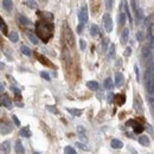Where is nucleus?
Listing matches in <instances>:
<instances>
[{
  "instance_id": "nucleus-2",
  "label": "nucleus",
  "mask_w": 154,
  "mask_h": 154,
  "mask_svg": "<svg viewBox=\"0 0 154 154\" xmlns=\"http://www.w3.org/2000/svg\"><path fill=\"white\" fill-rule=\"evenodd\" d=\"M62 34H63V37H62V38H63L64 45H68L69 47H73V44H75V39H73L72 32H71L70 27L68 26V24H64V25H63Z\"/></svg>"
},
{
  "instance_id": "nucleus-16",
  "label": "nucleus",
  "mask_w": 154,
  "mask_h": 154,
  "mask_svg": "<svg viewBox=\"0 0 154 154\" xmlns=\"http://www.w3.org/2000/svg\"><path fill=\"white\" fill-rule=\"evenodd\" d=\"M18 20H19V23H20L21 25H25V26H30V25L32 24L31 20L27 19L25 15H19V17H18Z\"/></svg>"
},
{
  "instance_id": "nucleus-9",
  "label": "nucleus",
  "mask_w": 154,
  "mask_h": 154,
  "mask_svg": "<svg viewBox=\"0 0 154 154\" xmlns=\"http://www.w3.org/2000/svg\"><path fill=\"white\" fill-rule=\"evenodd\" d=\"M123 83H124V76H123V73L122 72H116L115 73V85L117 88H120V86L123 85Z\"/></svg>"
},
{
  "instance_id": "nucleus-31",
  "label": "nucleus",
  "mask_w": 154,
  "mask_h": 154,
  "mask_svg": "<svg viewBox=\"0 0 154 154\" xmlns=\"http://www.w3.org/2000/svg\"><path fill=\"white\" fill-rule=\"evenodd\" d=\"M20 50H21V52H23L25 56H31V53H32V52H31V50H30L27 46H25V45H23Z\"/></svg>"
},
{
  "instance_id": "nucleus-43",
  "label": "nucleus",
  "mask_w": 154,
  "mask_h": 154,
  "mask_svg": "<svg viewBox=\"0 0 154 154\" xmlns=\"http://www.w3.org/2000/svg\"><path fill=\"white\" fill-rule=\"evenodd\" d=\"M107 98H108V103H111L113 100H114V95L110 92V94H108V97H107Z\"/></svg>"
},
{
  "instance_id": "nucleus-37",
  "label": "nucleus",
  "mask_w": 154,
  "mask_h": 154,
  "mask_svg": "<svg viewBox=\"0 0 154 154\" xmlns=\"http://www.w3.org/2000/svg\"><path fill=\"white\" fill-rule=\"evenodd\" d=\"M77 133H78L81 136H82V135H83V136H85V129H84V127L78 126V127H77Z\"/></svg>"
},
{
  "instance_id": "nucleus-11",
  "label": "nucleus",
  "mask_w": 154,
  "mask_h": 154,
  "mask_svg": "<svg viewBox=\"0 0 154 154\" xmlns=\"http://www.w3.org/2000/svg\"><path fill=\"white\" fill-rule=\"evenodd\" d=\"M36 56H37V59H38V60H39L41 64H44V65H46V66H50V68H51V66H53V65H52V63H51V62H50V60H49V59H47L45 56H43V54H39V53H37Z\"/></svg>"
},
{
  "instance_id": "nucleus-32",
  "label": "nucleus",
  "mask_w": 154,
  "mask_h": 154,
  "mask_svg": "<svg viewBox=\"0 0 154 154\" xmlns=\"http://www.w3.org/2000/svg\"><path fill=\"white\" fill-rule=\"evenodd\" d=\"M64 153H66V154H75V153H76V149L72 148L71 146H66V147L64 148Z\"/></svg>"
},
{
  "instance_id": "nucleus-40",
  "label": "nucleus",
  "mask_w": 154,
  "mask_h": 154,
  "mask_svg": "<svg viewBox=\"0 0 154 154\" xmlns=\"http://www.w3.org/2000/svg\"><path fill=\"white\" fill-rule=\"evenodd\" d=\"M79 47H81V50H85V40H83V39L79 40Z\"/></svg>"
},
{
  "instance_id": "nucleus-45",
  "label": "nucleus",
  "mask_w": 154,
  "mask_h": 154,
  "mask_svg": "<svg viewBox=\"0 0 154 154\" xmlns=\"http://www.w3.org/2000/svg\"><path fill=\"white\" fill-rule=\"evenodd\" d=\"M76 146H77V147H79V148H82V149H84V150H88L86 146H84V145H82V143H79V142H77V143H76Z\"/></svg>"
},
{
  "instance_id": "nucleus-19",
  "label": "nucleus",
  "mask_w": 154,
  "mask_h": 154,
  "mask_svg": "<svg viewBox=\"0 0 154 154\" xmlns=\"http://www.w3.org/2000/svg\"><path fill=\"white\" fill-rule=\"evenodd\" d=\"M103 85H104V88H105V89H108V90H111V89L114 88V83H113V79H111L110 77L105 78V79H104V83H103Z\"/></svg>"
},
{
  "instance_id": "nucleus-25",
  "label": "nucleus",
  "mask_w": 154,
  "mask_h": 154,
  "mask_svg": "<svg viewBox=\"0 0 154 154\" xmlns=\"http://www.w3.org/2000/svg\"><path fill=\"white\" fill-rule=\"evenodd\" d=\"M0 30L2 31V33L4 34H7L8 33V30H7V25H6V23L4 21V19L0 17Z\"/></svg>"
},
{
  "instance_id": "nucleus-36",
  "label": "nucleus",
  "mask_w": 154,
  "mask_h": 154,
  "mask_svg": "<svg viewBox=\"0 0 154 154\" xmlns=\"http://www.w3.org/2000/svg\"><path fill=\"white\" fill-rule=\"evenodd\" d=\"M134 71H135V76H136V81L140 82V72H139V66L135 64L134 65Z\"/></svg>"
},
{
  "instance_id": "nucleus-14",
  "label": "nucleus",
  "mask_w": 154,
  "mask_h": 154,
  "mask_svg": "<svg viewBox=\"0 0 154 154\" xmlns=\"http://www.w3.org/2000/svg\"><path fill=\"white\" fill-rule=\"evenodd\" d=\"M15 152L18 153V154H23V153H25V148H24V146H23V143H21V141L20 140H17L15 141Z\"/></svg>"
},
{
  "instance_id": "nucleus-26",
  "label": "nucleus",
  "mask_w": 154,
  "mask_h": 154,
  "mask_svg": "<svg viewBox=\"0 0 154 154\" xmlns=\"http://www.w3.org/2000/svg\"><path fill=\"white\" fill-rule=\"evenodd\" d=\"M108 58H115V44H110L109 51H108Z\"/></svg>"
},
{
  "instance_id": "nucleus-4",
  "label": "nucleus",
  "mask_w": 154,
  "mask_h": 154,
  "mask_svg": "<svg viewBox=\"0 0 154 154\" xmlns=\"http://www.w3.org/2000/svg\"><path fill=\"white\" fill-rule=\"evenodd\" d=\"M126 124L129 126V127H133V130H134L135 134H140V133L143 131V126L141 123H139L137 120H129V121H127Z\"/></svg>"
},
{
  "instance_id": "nucleus-47",
  "label": "nucleus",
  "mask_w": 154,
  "mask_h": 154,
  "mask_svg": "<svg viewBox=\"0 0 154 154\" xmlns=\"http://www.w3.org/2000/svg\"><path fill=\"white\" fill-rule=\"evenodd\" d=\"M4 68H5V64L0 62V70H1V69H4Z\"/></svg>"
},
{
  "instance_id": "nucleus-21",
  "label": "nucleus",
  "mask_w": 154,
  "mask_h": 154,
  "mask_svg": "<svg viewBox=\"0 0 154 154\" xmlns=\"http://www.w3.org/2000/svg\"><path fill=\"white\" fill-rule=\"evenodd\" d=\"M126 18H127V14L123 13V12H120V13H118V18H117V20H118V25L123 26V25L126 24Z\"/></svg>"
},
{
  "instance_id": "nucleus-42",
  "label": "nucleus",
  "mask_w": 154,
  "mask_h": 154,
  "mask_svg": "<svg viewBox=\"0 0 154 154\" xmlns=\"http://www.w3.org/2000/svg\"><path fill=\"white\" fill-rule=\"evenodd\" d=\"M130 53H131V49H130V47H127L126 51H124V57H129Z\"/></svg>"
},
{
  "instance_id": "nucleus-24",
  "label": "nucleus",
  "mask_w": 154,
  "mask_h": 154,
  "mask_svg": "<svg viewBox=\"0 0 154 154\" xmlns=\"http://www.w3.org/2000/svg\"><path fill=\"white\" fill-rule=\"evenodd\" d=\"M66 110H68L71 115H73V116H81V115H82V110L76 109V108H68Z\"/></svg>"
},
{
  "instance_id": "nucleus-27",
  "label": "nucleus",
  "mask_w": 154,
  "mask_h": 154,
  "mask_svg": "<svg viewBox=\"0 0 154 154\" xmlns=\"http://www.w3.org/2000/svg\"><path fill=\"white\" fill-rule=\"evenodd\" d=\"M90 34H91L92 37H96V36L98 34V27H97L95 24H92V25L90 26Z\"/></svg>"
},
{
  "instance_id": "nucleus-28",
  "label": "nucleus",
  "mask_w": 154,
  "mask_h": 154,
  "mask_svg": "<svg viewBox=\"0 0 154 154\" xmlns=\"http://www.w3.org/2000/svg\"><path fill=\"white\" fill-rule=\"evenodd\" d=\"M8 37H9V39H11V41H13V43H17V41L19 40V36H18L17 32H11V33L8 34Z\"/></svg>"
},
{
  "instance_id": "nucleus-30",
  "label": "nucleus",
  "mask_w": 154,
  "mask_h": 154,
  "mask_svg": "<svg viewBox=\"0 0 154 154\" xmlns=\"http://www.w3.org/2000/svg\"><path fill=\"white\" fill-rule=\"evenodd\" d=\"M123 5H124V9H126V14H127V17L129 18V21L131 23V15H130V11H129V7H128V4H127V1H124V0H123Z\"/></svg>"
},
{
  "instance_id": "nucleus-48",
  "label": "nucleus",
  "mask_w": 154,
  "mask_h": 154,
  "mask_svg": "<svg viewBox=\"0 0 154 154\" xmlns=\"http://www.w3.org/2000/svg\"><path fill=\"white\" fill-rule=\"evenodd\" d=\"M2 91H4V85L0 83V92H2Z\"/></svg>"
},
{
  "instance_id": "nucleus-15",
  "label": "nucleus",
  "mask_w": 154,
  "mask_h": 154,
  "mask_svg": "<svg viewBox=\"0 0 154 154\" xmlns=\"http://www.w3.org/2000/svg\"><path fill=\"white\" fill-rule=\"evenodd\" d=\"M0 104H1V105H4V107H7V108H9L12 103H11L9 98H8L6 95H4L2 97H0Z\"/></svg>"
},
{
  "instance_id": "nucleus-12",
  "label": "nucleus",
  "mask_w": 154,
  "mask_h": 154,
  "mask_svg": "<svg viewBox=\"0 0 154 154\" xmlns=\"http://www.w3.org/2000/svg\"><path fill=\"white\" fill-rule=\"evenodd\" d=\"M110 145H111V148H114V149H121L123 147V142L118 139H113Z\"/></svg>"
},
{
  "instance_id": "nucleus-49",
  "label": "nucleus",
  "mask_w": 154,
  "mask_h": 154,
  "mask_svg": "<svg viewBox=\"0 0 154 154\" xmlns=\"http://www.w3.org/2000/svg\"><path fill=\"white\" fill-rule=\"evenodd\" d=\"M1 149H2V147H1V145H0V150H1Z\"/></svg>"
},
{
  "instance_id": "nucleus-34",
  "label": "nucleus",
  "mask_w": 154,
  "mask_h": 154,
  "mask_svg": "<svg viewBox=\"0 0 154 154\" xmlns=\"http://www.w3.org/2000/svg\"><path fill=\"white\" fill-rule=\"evenodd\" d=\"M108 43H109V39H108V38H103V40H102V50H103V51L107 50Z\"/></svg>"
},
{
  "instance_id": "nucleus-5",
  "label": "nucleus",
  "mask_w": 154,
  "mask_h": 154,
  "mask_svg": "<svg viewBox=\"0 0 154 154\" xmlns=\"http://www.w3.org/2000/svg\"><path fill=\"white\" fill-rule=\"evenodd\" d=\"M103 25H104V28L108 33H110L113 31V19H111L109 13H105L103 15Z\"/></svg>"
},
{
  "instance_id": "nucleus-7",
  "label": "nucleus",
  "mask_w": 154,
  "mask_h": 154,
  "mask_svg": "<svg viewBox=\"0 0 154 154\" xmlns=\"http://www.w3.org/2000/svg\"><path fill=\"white\" fill-rule=\"evenodd\" d=\"M131 6H133L134 14H135L136 19H137L139 21H142V19H143V14H142V11L137 7V5H136V0H131Z\"/></svg>"
},
{
  "instance_id": "nucleus-17",
  "label": "nucleus",
  "mask_w": 154,
  "mask_h": 154,
  "mask_svg": "<svg viewBox=\"0 0 154 154\" xmlns=\"http://www.w3.org/2000/svg\"><path fill=\"white\" fill-rule=\"evenodd\" d=\"M137 141H139V143L142 145V146H148V145H149V139H148L147 135H141V136H139Z\"/></svg>"
},
{
  "instance_id": "nucleus-39",
  "label": "nucleus",
  "mask_w": 154,
  "mask_h": 154,
  "mask_svg": "<svg viewBox=\"0 0 154 154\" xmlns=\"http://www.w3.org/2000/svg\"><path fill=\"white\" fill-rule=\"evenodd\" d=\"M136 39H137L139 41H142L143 37H142V32H141V31H139V32L136 33Z\"/></svg>"
},
{
  "instance_id": "nucleus-10",
  "label": "nucleus",
  "mask_w": 154,
  "mask_h": 154,
  "mask_svg": "<svg viewBox=\"0 0 154 154\" xmlns=\"http://www.w3.org/2000/svg\"><path fill=\"white\" fill-rule=\"evenodd\" d=\"M128 39H129V30L128 28H123L122 33H121V44L122 45H126L128 43Z\"/></svg>"
},
{
  "instance_id": "nucleus-33",
  "label": "nucleus",
  "mask_w": 154,
  "mask_h": 154,
  "mask_svg": "<svg viewBox=\"0 0 154 154\" xmlns=\"http://www.w3.org/2000/svg\"><path fill=\"white\" fill-rule=\"evenodd\" d=\"M114 6V0H105V8L108 11H111Z\"/></svg>"
},
{
  "instance_id": "nucleus-46",
  "label": "nucleus",
  "mask_w": 154,
  "mask_h": 154,
  "mask_svg": "<svg viewBox=\"0 0 154 154\" xmlns=\"http://www.w3.org/2000/svg\"><path fill=\"white\" fill-rule=\"evenodd\" d=\"M83 27H84V24H83V23H81V24L78 25V27H77V32H78V33H79V32H82Z\"/></svg>"
},
{
  "instance_id": "nucleus-20",
  "label": "nucleus",
  "mask_w": 154,
  "mask_h": 154,
  "mask_svg": "<svg viewBox=\"0 0 154 154\" xmlns=\"http://www.w3.org/2000/svg\"><path fill=\"white\" fill-rule=\"evenodd\" d=\"M115 101L117 105H123L126 102V96L124 95H116L115 96Z\"/></svg>"
},
{
  "instance_id": "nucleus-3",
  "label": "nucleus",
  "mask_w": 154,
  "mask_h": 154,
  "mask_svg": "<svg viewBox=\"0 0 154 154\" xmlns=\"http://www.w3.org/2000/svg\"><path fill=\"white\" fill-rule=\"evenodd\" d=\"M142 59H143V62L147 64H149V63H152V46L148 44V45H146V46H143V49H142Z\"/></svg>"
},
{
  "instance_id": "nucleus-8",
  "label": "nucleus",
  "mask_w": 154,
  "mask_h": 154,
  "mask_svg": "<svg viewBox=\"0 0 154 154\" xmlns=\"http://www.w3.org/2000/svg\"><path fill=\"white\" fill-rule=\"evenodd\" d=\"M11 131H12L11 124H8L7 122H0V134L1 135H7Z\"/></svg>"
},
{
  "instance_id": "nucleus-35",
  "label": "nucleus",
  "mask_w": 154,
  "mask_h": 154,
  "mask_svg": "<svg viewBox=\"0 0 154 154\" xmlns=\"http://www.w3.org/2000/svg\"><path fill=\"white\" fill-rule=\"evenodd\" d=\"M11 90L14 92V95H15L17 97H20V96H21V92H20V90H19L18 88H15V86H11Z\"/></svg>"
},
{
  "instance_id": "nucleus-18",
  "label": "nucleus",
  "mask_w": 154,
  "mask_h": 154,
  "mask_svg": "<svg viewBox=\"0 0 154 154\" xmlns=\"http://www.w3.org/2000/svg\"><path fill=\"white\" fill-rule=\"evenodd\" d=\"M2 7L6 11H12V8H13V1L12 0H2Z\"/></svg>"
},
{
  "instance_id": "nucleus-1",
  "label": "nucleus",
  "mask_w": 154,
  "mask_h": 154,
  "mask_svg": "<svg viewBox=\"0 0 154 154\" xmlns=\"http://www.w3.org/2000/svg\"><path fill=\"white\" fill-rule=\"evenodd\" d=\"M36 33L44 43H47L52 38V33H53V25L51 23V19L44 18L39 20L36 24Z\"/></svg>"
},
{
  "instance_id": "nucleus-44",
  "label": "nucleus",
  "mask_w": 154,
  "mask_h": 154,
  "mask_svg": "<svg viewBox=\"0 0 154 154\" xmlns=\"http://www.w3.org/2000/svg\"><path fill=\"white\" fill-rule=\"evenodd\" d=\"M46 108H47V109H50V111H52V113H54V114H57V109H56V107H51V105H46Z\"/></svg>"
},
{
  "instance_id": "nucleus-23",
  "label": "nucleus",
  "mask_w": 154,
  "mask_h": 154,
  "mask_svg": "<svg viewBox=\"0 0 154 154\" xmlns=\"http://www.w3.org/2000/svg\"><path fill=\"white\" fill-rule=\"evenodd\" d=\"M26 33H27V37H28V39L32 41V44L37 45V44H38V38L36 37V34H34V33H32L31 31H27Z\"/></svg>"
},
{
  "instance_id": "nucleus-22",
  "label": "nucleus",
  "mask_w": 154,
  "mask_h": 154,
  "mask_svg": "<svg viewBox=\"0 0 154 154\" xmlns=\"http://www.w3.org/2000/svg\"><path fill=\"white\" fill-rule=\"evenodd\" d=\"M86 86H88L89 89H91L92 91L98 90V83H97V82H95V81H89V82L86 83Z\"/></svg>"
},
{
  "instance_id": "nucleus-13",
  "label": "nucleus",
  "mask_w": 154,
  "mask_h": 154,
  "mask_svg": "<svg viewBox=\"0 0 154 154\" xmlns=\"http://www.w3.org/2000/svg\"><path fill=\"white\" fill-rule=\"evenodd\" d=\"M19 134H20V136H23V137H31V135H32V133H31V130L28 129V127L21 128V129L19 130Z\"/></svg>"
},
{
  "instance_id": "nucleus-41",
  "label": "nucleus",
  "mask_w": 154,
  "mask_h": 154,
  "mask_svg": "<svg viewBox=\"0 0 154 154\" xmlns=\"http://www.w3.org/2000/svg\"><path fill=\"white\" fill-rule=\"evenodd\" d=\"M12 120L14 121V123H15V126H20V122H19V120H18V117L15 116V115H12Z\"/></svg>"
},
{
  "instance_id": "nucleus-38",
  "label": "nucleus",
  "mask_w": 154,
  "mask_h": 154,
  "mask_svg": "<svg viewBox=\"0 0 154 154\" xmlns=\"http://www.w3.org/2000/svg\"><path fill=\"white\" fill-rule=\"evenodd\" d=\"M40 76H41L44 79H46V81H50V76H49V73H47V72H45V71H41V72H40Z\"/></svg>"
},
{
  "instance_id": "nucleus-6",
  "label": "nucleus",
  "mask_w": 154,
  "mask_h": 154,
  "mask_svg": "<svg viewBox=\"0 0 154 154\" xmlns=\"http://www.w3.org/2000/svg\"><path fill=\"white\" fill-rule=\"evenodd\" d=\"M78 19H79V21L83 23V24H85V23L88 21V19H89V13H88V7H86V5L82 6V8H81V11H79V14H78Z\"/></svg>"
},
{
  "instance_id": "nucleus-29",
  "label": "nucleus",
  "mask_w": 154,
  "mask_h": 154,
  "mask_svg": "<svg viewBox=\"0 0 154 154\" xmlns=\"http://www.w3.org/2000/svg\"><path fill=\"white\" fill-rule=\"evenodd\" d=\"M1 147H2V150H4L5 153H8V152H9V148H11L9 141H5V142L1 145Z\"/></svg>"
}]
</instances>
